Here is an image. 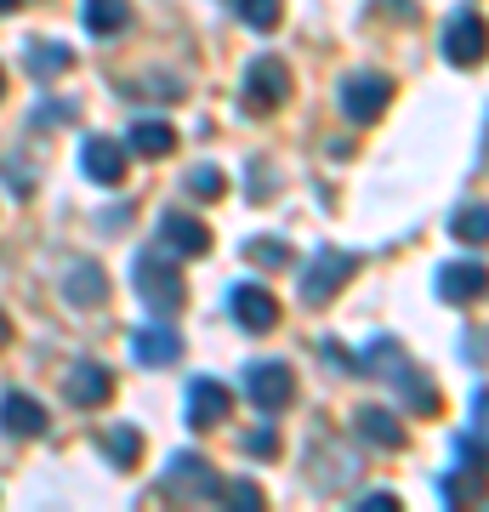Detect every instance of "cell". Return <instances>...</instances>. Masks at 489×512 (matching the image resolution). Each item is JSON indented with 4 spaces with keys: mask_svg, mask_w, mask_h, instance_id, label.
<instances>
[{
    "mask_svg": "<svg viewBox=\"0 0 489 512\" xmlns=\"http://www.w3.org/2000/svg\"><path fill=\"white\" fill-rule=\"evenodd\" d=\"M484 490H489V473H478V467H461V461H455L450 473L438 478V501H444V507H467V501H478Z\"/></svg>",
    "mask_w": 489,
    "mask_h": 512,
    "instance_id": "ac0fdd59",
    "label": "cell"
},
{
    "mask_svg": "<svg viewBox=\"0 0 489 512\" xmlns=\"http://www.w3.org/2000/svg\"><path fill=\"white\" fill-rule=\"evenodd\" d=\"M234 12H239L245 29L268 35V29H279V18H285V0H234Z\"/></svg>",
    "mask_w": 489,
    "mask_h": 512,
    "instance_id": "cb8c5ba5",
    "label": "cell"
},
{
    "mask_svg": "<svg viewBox=\"0 0 489 512\" xmlns=\"http://www.w3.org/2000/svg\"><path fill=\"white\" fill-rule=\"evenodd\" d=\"M131 353H137V365H171V359H182V336L171 325H137Z\"/></svg>",
    "mask_w": 489,
    "mask_h": 512,
    "instance_id": "9a60e30c",
    "label": "cell"
},
{
    "mask_svg": "<svg viewBox=\"0 0 489 512\" xmlns=\"http://www.w3.org/2000/svg\"><path fill=\"white\" fill-rule=\"evenodd\" d=\"M160 245L171 256H205V251H211V228H205L200 217L165 211V217H160Z\"/></svg>",
    "mask_w": 489,
    "mask_h": 512,
    "instance_id": "8fae6325",
    "label": "cell"
},
{
    "mask_svg": "<svg viewBox=\"0 0 489 512\" xmlns=\"http://www.w3.org/2000/svg\"><path fill=\"white\" fill-rule=\"evenodd\" d=\"M12 6H18V0H0V12H12Z\"/></svg>",
    "mask_w": 489,
    "mask_h": 512,
    "instance_id": "d590c367",
    "label": "cell"
},
{
    "mask_svg": "<svg viewBox=\"0 0 489 512\" xmlns=\"http://www.w3.org/2000/svg\"><path fill=\"white\" fill-rule=\"evenodd\" d=\"M290 97V69L279 57H256L245 74V114H273Z\"/></svg>",
    "mask_w": 489,
    "mask_h": 512,
    "instance_id": "5b68a950",
    "label": "cell"
},
{
    "mask_svg": "<svg viewBox=\"0 0 489 512\" xmlns=\"http://www.w3.org/2000/svg\"><path fill=\"white\" fill-rule=\"evenodd\" d=\"M245 450H251V456H279V433H273V427H256L251 439H245Z\"/></svg>",
    "mask_w": 489,
    "mask_h": 512,
    "instance_id": "f546056e",
    "label": "cell"
},
{
    "mask_svg": "<svg viewBox=\"0 0 489 512\" xmlns=\"http://www.w3.org/2000/svg\"><path fill=\"white\" fill-rule=\"evenodd\" d=\"M0 427H6L12 439H40V433H46V404L29 399V393H6V399H0Z\"/></svg>",
    "mask_w": 489,
    "mask_h": 512,
    "instance_id": "5bb4252c",
    "label": "cell"
},
{
    "mask_svg": "<svg viewBox=\"0 0 489 512\" xmlns=\"http://www.w3.org/2000/svg\"><path fill=\"white\" fill-rule=\"evenodd\" d=\"M165 495H177V501H211V495H222V478L194 450H182L171 461V473H165Z\"/></svg>",
    "mask_w": 489,
    "mask_h": 512,
    "instance_id": "9c48e42d",
    "label": "cell"
},
{
    "mask_svg": "<svg viewBox=\"0 0 489 512\" xmlns=\"http://www.w3.org/2000/svg\"><path fill=\"white\" fill-rule=\"evenodd\" d=\"M472 416H478V427H489V387L472 393Z\"/></svg>",
    "mask_w": 489,
    "mask_h": 512,
    "instance_id": "d6a6232c",
    "label": "cell"
},
{
    "mask_svg": "<svg viewBox=\"0 0 489 512\" xmlns=\"http://www.w3.org/2000/svg\"><path fill=\"white\" fill-rule=\"evenodd\" d=\"M336 103H342V114L353 126H370V120H381L387 103H393V80H387V74H347Z\"/></svg>",
    "mask_w": 489,
    "mask_h": 512,
    "instance_id": "277c9868",
    "label": "cell"
},
{
    "mask_svg": "<svg viewBox=\"0 0 489 512\" xmlns=\"http://www.w3.org/2000/svg\"><path fill=\"white\" fill-rule=\"evenodd\" d=\"M0 92H6V74H0Z\"/></svg>",
    "mask_w": 489,
    "mask_h": 512,
    "instance_id": "8d00e7d4",
    "label": "cell"
},
{
    "mask_svg": "<svg viewBox=\"0 0 489 512\" xmlns=\"http://www.w3.org/2000/svg\"><path fill=\"white\" fill-rule=\"evenodd\" d=\"M63 393H69V404H80V410H103V404L114 399V370H103L97 359H80V365L63 376Z\"/></svg>",
    "mask_w": 489,
    "mask_h": 512,
    "instance_id": "30bf717a",
    "label": "cell"
},
{
    "mask_svg": "<svg viewBox=\"0 0 489 512\" xmlns=\"http://www.w3.org/2000/svg\"><path fill=\"white\" fill-rule=\"evenodd\" d=\"M80 23H86L91 35H120L131 23V6L126 0H86V6H80Z\"/></svg>",
    "mask_w": 489,
    "mask_h": 512,
    "instance_id": "ffe728a7",
    "label": "cell"
},
{
    "mask_svg": "<svg viewBox=\"0 0 489 512\" xmlns=\"http://www.w3.org/2000/svg\"><path fill=\"white\" fill-rule=\"evenodd\" d=\"M455 461H461V467H478V473H489V439L478 444L472 433H461V439H455Z\"/></svg>",
    "mask_w": 489,
    "mask_h": 512,
    "instance_id": "83f0119b",
    "label": "cell"
},
{
    "mask_svg": "<svg viewBox=\"0 0 489 512\" xmlns=\"http://www.w3.org/2000/svg\"><path fill=\"white\" fill-rule=\"evenodd\" d=\"M359 433L370 444H381V450H399V444H404L399 416H393V410H381V404H364V410H359Z\"/></svg>",
    "mask_w": 489,
    "mask_h": 512,
    "instance_id": "d6986e66",
    "label": "cell"
},
{
    "mask_svg": "<svg viewBox=\"0 0 489 512\" xmlns=\"http://www.w3.org/2000/svg\"><path fill=\"white\" fill-rule=\"evenodd\" d=\"M57 120H74V103H40L35 126H57Z\"/></svg>",
    "mask_w": 489,
    "mask_h": 512,
    "instance_id": "4dcf8cb0",
    "label": "cell"
},
{
    "mask_svg": "<svg viewBox=\"0 0 489 512\" xmlns=\"http://www.w3.org/2000/svg\"><path fill=\"white\" fill-rule=\"evenodd\" d=\"M450 234L461 245H489V205H461L450 217Z\"/></svg>",
    "mask_w": 489,
    "mask_h": 512,
    "instance_id": "603a6c76",
    "label": "cell"
},
{
    "mask_svg": "<svg viewBox=\"0 0 489 512\" xmlns=\"http://www.w3.org/2000/svg\"><path fill=\"white\" fill-rule=\"evenodd\" d=\"M131 148H137L143 160H165V154L177 148V131L165 126V120H137V126H131Z\"/></svg>",
    "mask_w": 489,
    "mask_h": 512,
    "instance_id": "44dd1931",
    "label": "cell"
},
{
    "mask_svg": "<svg viewBox=\"0 0 489 512\" xmlns=\"http://www.w3.org/2000/svg\"><path fill=\"white\" fill-rule=\"evenodd\" d=\"M393 507H399V495H393V490H370L359 501V512H393Z\"/></svg>",
    "mask_w": 489,
    "mask_h": 512,
    "instance_id": "1f68e13d",
    "label": "cell"
},
{
    "mask_svg": "<svg viewBox=\"0 0 489 512\" xmlns=\"http://www.w3.org/2000/svg\"><path fill=\"white\" fill-rule=\"evenodd\" d=\"M228 308H234V319H239L245 330H256V336L279 325V302H273V296L262 291V285H234V296H228Z\"/></svg>",
    "mask_w": 489,
    "mask_h": 512,
    "instance_id": "7c38bea8",
    "label": "cell"
},
{
    "mask_svg": "<svg viewBox=\"0 0 489 512\" xmlns=\"http://www.w3.org/2000/svg\"><path fill=\"white\" fill-rule=\"evenodd\" d=\"M228 387L222 382H211V376H200V382L188 387V421H194V427H217L222 416H228Z\"/></svg>",
    "mask_w": 489,
    "mask_h": 512,
    "instance_id": "e0dca14e",
    "label": "cell"
},
{
    "mask_svg": "<svg viewBox=\"0 0 489 512\" xmlns=\"http://www.w3.org/2000/svg\"><path fill=\"white\" fill-rule=\"evenodd\" d=\"M23 63H29V74H35V80H57V74L74 63V52L63 46V40H40V46H29V52H23Z\"/></svg>",
    "mask_w": 489,
    "mask_h": 512,
    "instance_id": "7402d4cb",
    "label": "cell"
},
{
    "mask_svg": "<svg viewBox=\"0 0 489 512\" xmlns=\"http://www.w3.org/2000/svg\"><path fill=\"white\" fill-rule=\"evenodd\" d=\"M103 450L114 456V467H137L143 461V433L137 427H109L103 433Z\"/></svg>",
    "mask_w": 489,
    "mask_h": 512,
    "instance_id": "d4e9b609",
    "label": "cell"
},
{
    "mask_svg": "<svg viewBox=\"0 0 489 512\" xmlns=\"http://www.w3.org/2000/svg\"><path fill=\"white\" fill-rule=\"evenodd\" d=\"M222 188L228 183H222L217 165H194V171H188V194H194V200H217Z\"/></svg>",
    "mask_w": 489,
    "mask_h": 512,
    "instance_id": "484cf974",
    "label": "cell"
},
{
    "mask_svg": "<svg viewBox=\"0 0 489 512\" xmlns=\"http://www.w3.org/2000/svg\"><path fill=\"white\" fill-rule=\"evenodd\" d=\"M359 370H370V376H387V382L399 387V399L410 404L416 416H438V404H444V399H438V387L427 382V376H421L410 359H404V348L393 342V336H376V342L364 348Z\"/></svg>",
    "mask_w": 489,
    "mask_h": 512,
    "instance_id": "6da1fadb",
    "label": "cell"
},
{
    "mask_svg": "<svg viewBox=\"0 0 489 512\" xmlns=\"http://www.w3.org/2000/svg\"><path fill=\"white\" fill-rule=\"evenodd\" d=\"M353 268H359V262H353L347 251L325 245V251H319L308 268H302V302H308V308H325L330 296H336L347 279H353Z\"/></svg>",
    "mask_w": 489,
    "mask_h": 512,
    "instance_id": "3957f363",
    "label": "cell"
},
{
    "mask_svg": "<svg viewBox=\"0 0 489 512\" xmlns=\"http://www.w3.org/2000/svg\"><path fill=\"white\" fill-rule=\"evenodd\" d=\"M131 285H137V296L148 302V313H160V319H171V313L188 302V285H182L177 262L165 251H143L137 262H131Z\"/></svg>",
    "mask_w": 489,
    "mask_h": 512,
    "instance_id": "7a4b0ae2",
    "label": "cell"
},
{
    "mask_svg": "<svg viewBox=\"0 0 489 512\" xmlns=\"http://www.w3.org/2000/svg\"><path fill=\"white\" fill-rule=\"evenodd\" d=\"M433 291H438V302L467 308V302H478V296L489 291V268L484 262H444L433 274Z\"/></svg>",
    "mask_w": 489,
    "mask_h": 512,
    "instance_id": "ba28073f",
    "label": "cell"
},
{
    "mask_svg": "<svg viewBox=\"0 0 489 512\" xmlns=\"http://www.w3.org/2000/svg\"><path fill=\"white\" fill-rule=\"evenodd\" d=\"M444 57H450L455 69H472V63H484L489 57V29L478 12H455L444 23Z\"/></svg>",
    "mask_w": 489,
    "mask_h": 512,
    "instance_id": "8992f818",
    "label": "cell"
},
{
    "mask_svg": "<svg viewBox=\"0 0 489 512\" xmlns=\"http://www.w3.org/2000/svg\"><path fill=\"white\" fill-rule=\"evenodd\" d=\"M245 256H251L256 268H285V262H290V251L279 245V239H251V245H245Z\"/></svg>",
    "mask_w": 489,
    "mask_h": 512,
    "instance_id": "4316f807",
    "label": "cell"
},
{
    "mask_svg": "<svg viewBox=\"0 0 489 512\" xmlns=\"http://www.w3.org/2000/svg\"><path fill=\"white\" fill-rule=\"evenodd\" d=\"M63 296H69L74 308H103L109 302V279L97 262H74L69 274H63Z\"/></svg>",
    "mask_w": 489,
    "mask_h": 512,
    "instance_id": "2e32d148",
    "label": "cell"
},
{
    "mask_svg": "<svg viewBox=\"0 0 489 512\" xmlns=\"http://www.w3.org/2000/svg\"><path fill=\"white\" fill-rule=\"evenodd\" d=\"M484 165H489V114H484Z\"/></svg>",
    "mask_w": 489,
    "mask_h": 512,
    "instance_id": "e575fe53",
    "label": "cell"
},
{
    "mask_svg": "<svg viewBox=\"0 0 489 512\" xmlns=\"http://www.w3.org/2000/svg\"><path fill=\"white\" fill-rule=\"evenodd\" d=\"M6 342H12V319H6V313H0V348H6Z\"/></svg>",
    "mask_w": 489,
    "mask_h": 512,
    "instance_id": "836d02e7",
    "label": "cell"
},
{
    "mask_svg": "<svg viewBox=\"0 0 489 512\" xmlns=\"http://www.w3.org/2000/svg\"><path fill=\"white\" fill-rule=\"evenodd\" d=\"M245 393H251L256 410L279 416V410H285V404L296 399V376H290V365L268 359V365H251V370H245Z\"/></svg>",
    "mask_w": 489,
    "mask_h": 512,
    "instance_id": "52a82bcc",
    "label": "cell"
},
{
    "mask_svg": "<svg viewBox=\"0 0 489 512\" xmlns=\"http://www.w3.org/2000/svg\"><path fill=\"white\" fill-rule=\"evenodd\" d=\"M80 171H86L91 183H120V177H126V148L114 143V137H86Z\"/></svg>",
    "mask_w": 489,
    "mask_h": 512,
    "instance_id": "4fadbf2b",
    "label": "cell"
},
{
    "mask_svg": "<svg viewBox=\"0 0 489 512\" xmlns=\"http://www.w3.org/2000/svg\"><path fill=\"white\" fill-rule=\"evenodd\" d=\"M222 495H228V507H239V512L262 507V490H256L251 478H234V484H222Z\"/></svg>",
    "mask_w": 489,
    "mask_h": 512,
    "instance_id": "f1b7e54d",
    "label": "cell"
}]
</instances>
